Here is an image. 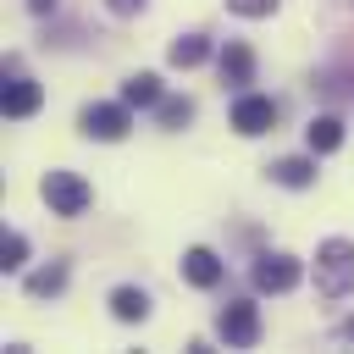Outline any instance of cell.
Masks as SVG:
<instances>
[{"label":"cell","instance_id":"cell-19","mask_svg":"<svg viewBox=\"0 0 354 354\" xmlns=\"http://www.w3.org/2000/svg\"><path fill=\"white\" fill-rule=\"evenodd\" d=\"M116 17H133V11H144V0H105Z\"/></svg>","mask_w":354,"mask_h":354},{"label":"cell","instance_id":"cell-13","mask_svg":"<svg viewBox=\"0 0 354 354\" xmlns=\"http://www.w3.org/2000/svg\"><path fill=\"white\" fill-rule=\"evenodd\" d=\"M111 315L127 321V326L144 321V315H149V293H144V288H116V293H111Z\"/></svg>","mask_w":354,"mask_h":354},{"label":"cell","instance_id":"cell-3","mask_svg":"<svg viewBox=\"0 0 354 354\" xmlns=\"http://www.w3.org/2000/svg\"><path fill=\"white\" fill-rule=\"evenodd\" d=\"M127 127H133V105L127 100H100V105H83L77 111V133L83 138H100V144H116V138H127Z\"/></svg>","mask_w":354,"mask_h":354},{"label":"cell","instance_id":"cell-10","mask_svg":"<svg viewBox=\"0 0 354 354\" xmlns=\"http://www.w3.org/2000/svg\"><path fill=\"white\" fill-rule=\"evenodd\" d=\"M183 277H188L194 288H216V282H221V260H216V249L194 243V249L183 254Z\"/></svg>","mask_w":354,"mask_h":354},{"label":"cell","instance_id":"cell-7","mask_svg":"<svg viewBox=\"0 0 354 354\" xmlns=\"http://www.w3.org/2000/svg\"><path fill=\"white\" fill-rule=\"evenodd\" d=\"M39 105H44V88H39L33 77L11 72V77H6V88H0V111H6L11 122H22V116H33Z\"/></svg>","mask_w":354,"mask_h":354},{"label":"cell","instance_id":"cell-6","mask_svg":"<svg viewBox=\"0 0 354 354\" xmlns=\"http://www.w3.org/2000/svg\"><path fill=\"white\" fill-rule=\"evenodd\" d=\"M249 277L260 293H288V288H299V260L293 254H260Z\"/></svg>","mask_w":354,"mask_h":354},{"label":"cell","instance_id":"cell-21","mask_svg":"<svg viewBox=\"0 0 354 354\" xmlns=\"http://www.w3.org/2000/svg\"><path fill=\"white\" fill-rule=\"evenodd\" d=\"M337 332H343V337H348V343H354V315H348V321H343V326H337Z\"/></svg>","mask_w":354,"mask_h":354},{"label":"cell","instance_id":"cell-17","mask_svg":"<svg viewBox=\"0 0 354 354\" xmlns=\"http://www.w3.org/2000/svg\"><path fill=\"white\" fill-rule=\"evenodd\" d=\"M28 266V238L22 232H6L0 238V271H22Z\"/></svg>","mask_w":354,"mask_h":354},{"label":"cell","instance_id":"cell-5","mask_svg":"<svg viewBox=\"0 0 354 354\" xmlns=\"http://www.w3.org/2000/svg\"><path fill=\"white\" fill-rule=\"evenodd\" d=\"M232 127H238L243 138L271 133V127H277V100H271V94H249V88H243V94L232 100Z\"/></svg>","mask_w":354,"mask_h":354},{"label":"cell","instance_id":"cell-16","mask_svg":"<svg viewBox=\"0 0 354 354\" xmlns=\"http://www.w3.org/2000/svg\"><path fill=\"white\" fill-rule=\"evenodd\" d=\"M155 116H160V127H171V133H177V127H188V122H194V100H188V94H183V100H160V105H155Z\"/></svg>","mask_w":354,"mask_h":354},{"label":"cell","instance_id":"cell-12","mask_svg":"<svg viewBox=\"0 0 354 354\" xmlns=\"http://www.w3.org/2000/svg\"><path fill=\"white\" fill-rule=\"evenodd\" d=\"M304 144H310L315 155H332V149L343 144V122H337L332 111H326V116H315V122L304 127Z\"/></svg>","mask_w":354,"mask_h":354},{"label":"cell","instance_id":"cell-14","mask_svg":"<svg viewBox=\"0 0 354 354\" xmlns=\"http://www.w3.org/2000/svg\"><path fill=\"white\" fill-rule=\"evenodd\" d=\"M61 288H66V260H50V266L28 271V293H33V299H50V293H61Z\"/></svg>","mask_w":354,"mask_h":354},{"label":"cell","instance_id":"cell-11","mask_svg":"<svg viewBox=\"0 0 354 354\" xmlns=\"http://www.w3.org/2000/svg\"><path fill=\"white\" fill-rule=\"evenodd\" d=\"M205 55H210V39H205V33H183V39H171V44H166V61H171V66H183V72H188V66H199Z\"/></svg>","mask_w":354,"mask_h":354},{"label":"cell","instance_id":"cell-15","mask_svg":"<svg viewBox=\"0 0 354 354\" xmlns=\"http://www.w3.org/2000/svg\"><path fill=\"white\" fill-rule=\"evenodd\" d=\"M122 100H127V105H160V77H155V72H133V77L122 83Z\"/></svg>","mask_w":354,"mask_h":354},{"label":"cell","instance_id":"cell-20","mask_svg":"<svg viewBox=\"0 0 354 354\" xmlns=\"http://www.w3.org/2000/svg\"><path fill=\"white\" fill-rule=\"evenodd\" d=\"M28 11H33V17H50V11H55V0H28Z\"/></svg>","mask_w":354,"mask_h":354},{"label":"cell","instance_id":"cell-18","mask_svg":"<svg viewBox=\"0 0 354 354\" xmlns=\"http://www.w3.org/2000/svg\"><path fill=\"white\" fill-rule=\"evenodd\" d=\"M227 11H232V17H271L277 0H227Z\"/></svg>","mask_w":354,"mask_h":354},{"label":"cell","instance_id":"cell-9","mask_svg":"<svg viewBox=\"0 0 354 354\" xmlns=\"http://www.w3.org/2000/svg\"><path fill=\"white\" fill-rule=\"evenodd\" d=\"M271 171V183H282V188H310L315 183V149L310 155H282L277 166H266Z\"/></svg>","mask_w":354,"mask_h":354},{"label":"cell","instance_id":"cell-1","mask_svg":"<svg viewBox=\"0 0 354 354\" xmlns=\"http://www.w3.org/2000/svg\"><path fill=\"white\" fill-rule=\"evenodd\" d=\"M315 293H326V299L354 293V243L348 238H326L315 249Z\"/></svg>","mask_w":354,"mask_h":354},{"label":"cell","instance_id":"cell-4","mask_svg":"<svg viewBox=\"0 0 354 354\" xmlns=\"http://www.w3.org/2000/svg\"><path fill=\"white\" fill-rule=\"evenodd\" d=\"M216 332H221L227 348H254V343H260V310H254L249 299H232V304H221Z\"/></svg>","mask_w":354,"mask_h":354},{"label":"cell","instance_id":"cell-8","mask_svg":"<svg viewBox=\"0 0 354 354\" xmlns=\"http://www.w3.org/2000/svg\"><path fill=\"white\" fill-rule=\"evenodd\" d=\"M216 66H221V83H227V88H238V94L254 83V50H249V44H238V39L221 50V61H216Z\"/></svg>","mask_w":354,"mask_h":354},{"label":"cell","instance_id":"cell-2","mask_svg":"<svg viewBox=\"0 0 354 354\" xmlns=\"http://www.w3.org/2000/svg\"><path fill=\"white\" fill-rule=\"evenodd\" d=\"M39 194H44V205H50V216H83L88 205H94V188L77 177V171H66V166H55V171H44V183H39Z\"/></svg>","mask_w":354,"mask_h":354}]
</instances>
